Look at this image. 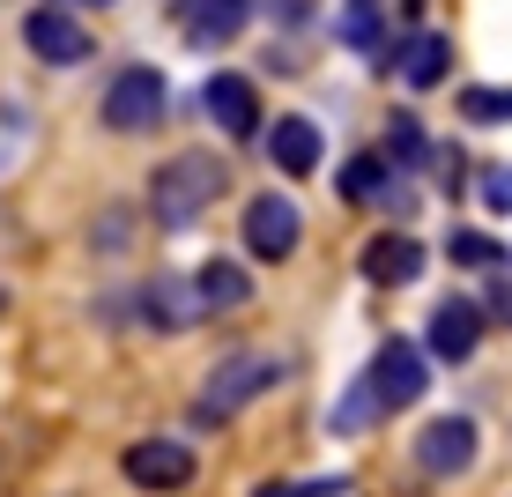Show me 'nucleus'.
Masks as SVG:
<instances>
[{"label": "nucleus", "instance_id": "9d476101", "mask_svg": "<svg viewBox=\"0 0 512 497\" xmlns=\"http://www.w3.org/2000/svg\"><path fill=\"white\" fill-rule=\"evenodd\" d=\"M423 342H431L438 364H468L475 349H483V305H475V297H438Z\"/></svg>", "mask_w": 512, "mask_h": 497}, {"label": "nucleus", "instance_id": "b1692460", "mask_svg": "<svg viewBox=\"0 0 512 497\" xmlns=\"http://www.w3.org/2000/svg\"><path fill=\"white\" fill-rule=\"evenodd\" d=\"M342 475H312V483H260L253 497H342Z\"/></svg>", "mask_w": 512, "mask_h": 497}, {"label": "nucleus", "instance_id": "6e6552de", "mask_svg": "<svg viewBox=\"0 0 512 497\" xmlns=\"http://www.w3.org/2000/svg\"><path fill=\"white\" fill-rule=\"evenodd\" d=\"M297 238H305L297 201H282V193H253V201H245V253L253 260H290Z\"/></svg>", "mask_w": 512, "mask_h": 497}, {"label": "nucleus", "instance_id": "4be33fe9", "mask_svg": "<svg viewBox=\"0 0 512 497\" xmlns=\"http://www.w3.org/2000/svg\"><path fill=\"white\" fill-rule=\"evenodd\" d=\"M446 260H461V268H498V260H512L498 238H483V230H453L446 238Z\"/></svg>", "mask_w": 512, "mask_h": 497}, {"label": "nucleus", "instance_id": "393cba45", "mask_svg": "<svg viewBox=\"0 0 512 497\" xmlns=\"http://www.w3.org/2000/svg\"><path fill=\"white\" fill-rule=\"evenodd\" d=\"M483 208H498V216H512V171H483Z\"/></svg>", "mask_w": 512, "mask_h": 497}, {"label": "nucleus", "instance_id": "a878e982", "mask_svg": "<svg viewBox=\"0 0 512 497\" xmlns=\"http://www.w3.org/2000/svg\"><path fill=\"white\" fill-rule=\"evenodd\" d=\"M52 8H67V0H52ZM75 8H112V0H75Z\"/></svg>", "mask_w": 512, "mask_h": 497}, {"label": "nucleus", "instance_id": "f257e3e1", "mask_svg": "<svg viewBox=\"0 0 512 497\" xmlns=\"http://www.w3.org/2000/svg\"><path fill=\"white\" fill-rule=\"evenodd\" d=\"M282 379H290V357H282V349H231V357L201 379L193 423H231L238 408H253L260 394H275Z\"/></svg>", "mask_w": 512, "mask_h": 497}, {"label": "nucleus", "instance_id": "ddd939ff", "mask_svg": "<svg viewBox=\"0 0 512 497\" xmlns=\"http://www.w3.org/2000/svg\"><path fill=\"white\" fill-rule=\"evenodd\" d=\"M179 23H186V45L216 52L253 23V0H179Z\"/></svg>", "mask_w": 512, "mask_h": 497}, {"label": "nucleus", "instance_id": "2eb2a0df", "mask_svg": "<svg viewBox=\"0 0 512 497\" xmlns=\"http://www.w3.org/2000/svg\"><path fill=\"white\" fill-rule=\"evenodd\" d=\"M394 67H401V82H409V90H438V82H446V67H453V38H446V30H416V38H401Z\"/></svg>", "mask_w": 512, "mask_h": 497}, {"label": "nucleus", "instance_id": "1a4fd4ad", "mask_svg": "<svg viewBox=\"0 0 512 497\" xmlns=\"http://www.w3.org/2000/svg\"><path fill=\"white\" fill-rule=\"evenodd\" d=\"M201 112L216 119V134H260V90H253V75H231V67H216V75L201 82Z\"/></svg>", "mask_w": 512, "mask_h": 497}, {"label": "nucleus", "instance_id": "20e7f679", "mask_svg": "<svg viewBox=\"0 0 512 497\" xmlns=\"http://www.w3.org/2000/svg\"><path fill=\"white\" fill-rule=\"evenodd\" d=\"M364 379H372V394H379V408L394 416V408H416L423 401V386H431V357H423L416 342H379L372 349V364H364Z\"/></svg>", "mask_w": 512, "mask_h": 497}, {"label": "nucleus", "instance_id": "0eeeda50", "mask_svg": "<svg viewBox=\"0 0 512 497\" xmlns=\"http://www.w3.org/2000/svg\"><path fill=\"white\" fill-rule=\"evenodd\" d=\"M23 45H30V60H45V67H82L97 52V38L82 30V15H67V8H30L23 15Z\"/></svg>", "mask_w": 512, "mask_h": 497}, {"label": "nucleus", "instance_id": "4468645a", "mask_svg": "<svg viewBox=\"0 0 512 497\" xmlns=\"http://www.w3.org/2000/svg\"><path fill=\"white\" fill-rule=\"evenodd\" d=\"M193 305H201V319L253 305V275H245L238 260H201V268H193Z\"/></svg>", "mask_w": 512, "mask_h": 497}, {"label": "nucleus", "instance_id": "423d86ee", "mask_svg": "<svg viewBox=\"0 0 512 497\" xmlns=\"http://www.w3.org/2000/svg\"><path fill=\"white\" fill-rule=\"evenodd\" d=\"M119 475H127L134 490H156V497H179L193 475H201V460H193L179 438H134L127 453H119Z\"/></svg>", "mask_w": 512, "mask_h": 497}, {"label": "nucleus", "instance_id": "aec40b11", "mask_svg": "<svg viewBox=\"0 0 512 497\" xmlns=\"http://www.w3.org/2000/svg\"><path fill=\"white\" fill-rule=\"evenodd\" d=\"M386 156H394V171H423V164H431V141H423L416 112H394V119H386Z\"/></svg>", "mask_w": 512, "mask_h": 497}, {"label": "nucleus", "instance_id": "9b49d317", "mask_svg": "<svg viewBox=\"0 0 512 497\" xmlns=\"http://www.w3.org/2000/svg\"><path fill=\"white\" fill-rule=\"evenodd\" d=\"M423 238H409V230H379V238H364V253H357V275L364 282H379V290H409V282L423 275Z\"/></svg>", "mask_w": 512, "mask_h": 497}, {"label": "nucleus", "instance_id": "7ed1b4c3", "mask_svg": "<svg viewBox=\"0 0 512 497\" xmlns=\"http://www.w3.org/2000/svg\"><path fill=\"white\" fill-rule=\"evenodd\" d=\"M164 112H171V82L156 75V67H119L112 82H104V104H97V119L112 134H149V127H164Z\"/></svg>", "mask_w": 512, "mask_h": 497}, {"label": "nucleus", "instance_id": "dca6fc26", "mask_svg": "<svg viewBox=\"0 0 512 497\" xmlns=\"http://www.w3.org/2000/svg\"><path fill=\"white\" fill-rule=\"evenodd\" d=\"M342 201H379L386 216L409 208V193H394V164L386 156H349L342 164Z\"/></svg>", "mask_w": 512, "mask_h": 497}, {"label": "nucleus", "instance_id": "bb28decb", "mask_svg": "<svg viewBox=\"0 0 512 497\" xmlns=\"http://www.w3.org/2000/svg\"><path fill=\"white\" fill-rule=\"evenodd\" d=\"M498 319H512V290H498Z\"/></svg>", "mask_w": 512, "mask_h": 497}, {"label": "nucleus", "instance_id": "6ab92c4d", "mask_svg": "<svg viewBox=\"0 0 512 497\" xmlns=\"http://www.w3.org/2000/svg\"><path fill=\"white\" fill-rule=\"evenodd\" d=\"M453 104H461L468 127H512V90H505V82H468Z\"/></svg>", "mask_w": 512, "mask_h": 497}, {"label": "nucleus", "instance_id": "f3484780", "mask_svg": "<svg viewBox=\"0 0 512 497\" xmlns=\"http://www.w3.org/2000/svg\"><path fill=\"white\" fill-rule=\"evenodd\" d=\"M141 312L156 319V327H193V319H201V305H193V275H156L149 290H141Z\"/></svg>", "mask_w": 512, "mask_h": 497}, {"label": "nucleus", "instance_id": "f03ea898", "mask_svg": "<svg viewBox=\"0 0 512 497\" xmlns=\"http://www.w3.org/2000/svg\"><path fill=\"white\" fill-rule=\"evenodd\" d=\"M216 193H223V164L201 156V149H186V156H171V164H156L149 216H156V230H186V223H201L208 208H216Z\"/></svg>", "mask_w": 512, "mask_h": 497}, {"label": "nucleus", "instance_id": "412c9836", "mask_svg": "<svg viewBox=\"0 0 512 497\" xmlns=\"http://www.w3.org/2000/svg\"><path fill=\"white\" fill-rule=\"evenodd\" d=\"M334 30H342V45H357V52H379V45H386V30H379V0H349Z\"/></svg>", "mask_w": 512, "mask_h": 497}, {"label": "nucleus", "instance_id": "5701e85b", "mask_svg": "<svg viewBox=\"0 0 512 497\" xmlns=\"http://www.w3.org/2000/svg\"><path fill=\"white\" fill-rule=\"evenodd\" d=\"M23 141H30V112H23L15 97H0V171L23 156Z\"/></svg>", "mask_w": 512, "mask_h": 497}, {"label": "nucleus", "instance_id": "f8f14e48", "mask_svg": "<svg viewBox=\"0 0 512 497\" xmlns=\"http://www.w3.org/2000/svg\"><path fill=\"white\" fill-rule=\"evenodd\" d=\"M320 156H327V141H320V127H312L305 112H282L268 127V164L282 171V179H312Z\"/></svg>", "mask_w": 512, "mask_h": 497}, {"label": "nucleus", "instance_id": "39448f33", "mask_svg": "<svg viewBox=\"0 0 512 497\" xmlns=\"http://www.w3.org/2000/svg\"><path fill=\"white\" fill-rule=\"evenodd\" d=\"M475 453H483V431H475V416H431V423L416 431V468L431 475V483H453V475H468Z\"/></svg>", "mask_w": 512, "mask_h": 497}, {"label": "nucleus", "instance_id": "a211bd4d", "mask_svg": "<svg viewBox=\"0 0 512 497\" xmlns=\"http://www.w3.org/2000/svg\"><path fill=\"white\" fill-rule=\"evenodd\" d=\"M379 416H386V408H379V394H372V379L357 371V379H349V394L327 408V431H334V438H357V431H372Z\"/></svg>", "mask_w": 512, "mask_h": 497}]
</instances>
